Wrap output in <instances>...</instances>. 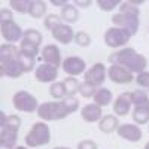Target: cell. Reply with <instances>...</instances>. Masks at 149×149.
Listing matches in <instances>:
<instances>
[{
    "instance_id": "obj_45",
    "label": "cell",
    "mask_w": 149,
    "mask_h": 149,
    "mask_svg": "<svg viewBox=\"0 0 149 149\" xmlns=\"http://www.w3.org/2000/svg\"><path fill=\"white\" fill-rule=\"evenodd\" d=\"M54 149H69V148H61V146H58V148H54Z\"/></svg>"
},
{
    "instance_id": "obj_9",
    "label": "cell",
    "mask_w": 149,
    "mask_h": 149,
    "mask_svg": "<svg viewBox=\"0 0 149 149\" xmlns=\"http://www.w3.org/2000/svg\"><path fill=\"white\" fill-rule=\"evenodd\" d=\"M106 79V67L102 63H97L94 64L88 72L85 73V82H90L94 86L102 85Z\"/></svg>"
},
{
    "instance_id": "obj_5",
    "label": "cell",
    "mask_w": 149,
    "mask_h": 149,
    "mask_svg": "<svg viewBox=\"0 0 149 149\" xmlns=\"http://www.w3.org/2000/svg\"><path fill=\"white\" fill-rule=\"evenodd\" d=\"M12 102H14V107L17 110H21V112H30V113H31V112L39 109V104H37L36 97L31 95L27 91H18V93H15Z\"/></svg>"
},
{
    "instance_id": "obj_36",
    "label": "cell",
    "mask_w": 149,
    "mask_h": 149,
    "mask_svg": "<svg viewBox=\"0 0 149 149\" xmlns=\"http://www.w3.org/2000/svg\"><path fill=\"white\" fill-rule=\"evenodd\" d=\"M61 24V17H58V15H55V14H51V15H48L46 18H45V27L46 29H49V30H54L55 27H58Z\"/></svg>"
},
{
    "instance_id": "obj_30",
    "label": "cell",
    "mask_w": 149,
    "mask_h": 149,
    "mask_svg": "<svg viewBox=\"0 0 149 149\" xmlns=\"http://www.w3.org/2000/svg\"><path fill=\"white\" fill-rule=\"evenodd\" d=\"M22 39H24V40H29V42H31V43H34V45L39 46V45L42 43V39H43V37H42V34L37 31V30H34V29H29V30L24 31Z\"/></svg>"
},
{
    "instance_id": "obj_13",
    "label": "cell",
    "mask_w": 149,
    "mask_h": 149,
    "mask_svg": "<svg viewBox=\"0 0 149 149\" xmlns=\"http://www.w3.org/2000/svg\"><path fill=\"white\" fill-rule=\"evenodd\" d=\"M57 76H58V70L55 66L43 63L36 69V79L39 82H54Z\"/></svg>"
},
{
    "instance_id": "obj_16",
    "label": "cell",
    "mask_w": 149,
    "mask_h": 149,
    "mask_svg": "<svg viewBox=\"0 0 149 149\" xmlns=\"http://www.w3.org/2000/svg\"><path fill=\"white\" fill-rule=\"evenodd\" d=\"M102 107L93 103V104H86L82 107L81 110V115H82V119L86 121V122H95L98 119H102Z\"/></svg>"
},
{
    "instance_id": "obj_17",
    "label": "cell",
    "mask_w": 149,
    "mask_h": 149,
    "mask_svg": "<svg viewBox=\"0 0 149 149\" xmlns=\"http://www.w3.org/2000/svg\"><path fill=\"white\" fill-rule=\"evenodd\" d=\"M130 107H131V100H130V94L125 93V94H121L116 97V100L113 103V112L119 116H125L128 112H130Z\"/></svg>"
},
{
    "instance_id": "obj_24",
    "label": "cell",
    "mask_w": 149,
    "mask_h": 149,
    "mask_svg": "<svg viewBox=\"0 0 149 149\" xmlns=\"http://www.w3.org/2000/svg\"><path fill=\"white\" fill-rule=\"evenodd\" d=\"M18 48L12 43H8V45H2L0 46V61H6V60H14V58H18Z\"/></svg>"
},
{
    "instance_id": "obj_41",
    "label": "cell",
    "mask_w": 149,
    "mask_h": 149,
    "mask_svg": "<svg viewBox=\"0 0 149 149\" xmlns=\"http://www.w3.org/2000/svg\"><path fill=\"white\" fill-rule=\"evenodd\" d=\"M0 21L2 22L12 21V12L8 10V9H2V12H0Z\"/></svg>"
},
{
    "instance_id": "obj_18",
    "label": "cell",
    "mask_w": 149,
    "mask_h": 149,
    "mask_svg": "<svg viewBox=\"0 0 149 149\" xmlns=\"http://www.w3.org/2000/svg\"><path fill=\"white\" fill-rule=\"evenodd\" d=\"M17 143V131H10L2 128L0 131V149H15Z\"/></svg>"
},
{
    "instance_id": "obj_26",
    "label": "cell",
    "mask_w": 149,
    "mask_h": 149,
    "mask_svg": "<svg viewBox=\"0 0 149 149\" xmlns=\"http://www.w3.org/2000/svg\"><path fill=\"white\" fill-rule=\"evenodd\" d=\"M45 12H46V3L45 2H40V0H33L29 14L33 18H42L45 15Z\"/></svg>"
},
{
    "instance_id": "obj_10",
    "label": "cell",
    "mask_w": 149,
    "mask_h": 149,
    "mask_svg": "<svg viewBox=\"0 0 149 149\" xmlns=\"http://www.w3.org/2000/svg\"><path fill=\"white\" fill-rule=\"evenodd\" d=\"M85 61L79 57H69L63 61V70L70 74V76H78V74L85 72Z\"/></svg>"
},
{
    "instance_id": "obj_11",
    "label": "cell",
    "mask_w": 149,
    "mask_h": 149,
    "mask_svg": "<svg viewBox=\"0 0 149 149\" xmlns=\"http://www.w3.org/2000/svg\"><path fill=\"white\" fill-rule=\"evenodd\" d=\"M0 72H2L3 76H8V78H19L24 73L18 58L0 61Z\"/></svg>"
},
{
    "instance_id": "obj_7",
    "label": "cell",
    "mask_w": 149,
    "mask_h": 149,
    "mask_svg": "<svg viewBox=\"0 0 149 149\" xmlns=\"http://www.w3.org/2000/svg\"><path fill=\"white\" fill-rule=\"evenodd\" d=\"M107 74L110 81L115 84H128L134 79L131 72H128L127 69H124L122 66H118V64H112L107 70Z\"/></svg>"
},
{
    "instance_id": "obj_27",
    "label": "cell",
    "mask_w": 149,
    "mask_h": 149,
    "mask_svg": "<svg viewBox=\"0 0 149 149\" xmlns=\"http://www.w3.org/2000/svg\"><path fill=\"white\" fill-rule=\"evenodd\" d=\"M133 119H134V122L140 124V125L149 122V107H134Z\"/></svg>"
},
{
    "instance_id": "obj_32",
    "label": "cell",
    "mask_w": 149,
    "mask_h": 149,
    "mask_svg": "<svg viewBox=\"0 0 149 149\" xmlns=\"http://www.w3.org/2000/svg\"><path fill=\"white\" fill-rule=\"evenodd\" d=\"M49 94H51L54 98H63L66 95V90H64V85L63 82H55L51 85L49 88Z\"/></svg>"
},
{
    "instance_id": "obj_44",
    "label": "cell",
    "mask_w": 149,
    "mask_h": 149,
    "mask_svg": "<svg viewBox=\"0 0 149 149\" xmlns=\"http://www.w3.org/2000/svg\"><path fill=\"white\" fill-rule=\"evenodd\" d=\"M15 149H27V148H24V146H17Z\"/></svg>"
},
{
    "instance_id": "obj_28",
    "label": "cell",
    "mask_w": 149,
    "mask_h": 149,
    "mask_svg": "<svg viewBox=\"0 0 149 149\" xmlns=\"http://www.w3.org/2000/svg\"><path fill=\"white\" fill-rule=\"evenodd\" d=\"M63 85H64V90H66V95L67 97H73L74 94L79 91V85L81 84L78 82L76 78H66Z\"/></svg>"
},
{
    "instance_id": "obj_39",
    "label": "cell",
    "mask_w": 149,
    "mask_h": 149,
    "mask_svg": "<svg viewBox=\"0 0 149 149\" xmlns=\"http://www.w3.org/2000/svg\"><path fill=\"white\" fill-rule=\"evenodd\" d=\"M136 82H137V85L142 86V88L149 90V72H142V73H139L137 78H136Z\"/></svg>"
},
{
    "instance_id": "obj_2",
    "label": "cell",
    "mask_w": 149,
    "mask_h": 149,
    "mask_svg": "<svg viewBox=\"0 0 149 149\" xmlns=\"http://www.w3.org/2000/svg\"><path fill=\"white\" fill-rule=\"evenodd\" d=\"M69 110L66 109L63 102H49V103H42L37 109V116L42 118L43 121H58L66 118Z\"/></svg>"
},
{
    "instance_id": "obj_40",
    "label": "cell",
    "mask_w": 149,
    "mask_h": 149,
    "mask_svg": "<svg viewBox=\"0 0 149 149\" xmlns=\"http://www.w3.org/2000/svg\"><path fill=\"white\" fill-rule=\"evenodd\" d=\"M78 149H97V143L93 140H84L78 145Z\"/></svg>"
},
{
    "instance_id": "obj_35",
    "label": "cell",
    "mask_w": 149,
    "mask_h": 149,
    "mask_svg": "<svg viewBox=\"0 0 149 149\" xmlns=\"http://www.w3.org/2000/svg\"><path fill=\"white\" fill-rule=\"evenodd\" d=\"M19 51L29 52V54H31V55L36 57L37 54H39V46L34 45V43H31V42H29V40H24V39H22L21 46H19Z\"/></svg>"
},
{
    "instance_id": "obj_46",
    "label": "cell",
    "mask_w": 149,
    "mask_h": 149,
    "mask_svg": "<svg viewBox=\"0 0 149 149\" xmlns=\"http://www.w3.org/2000/svg\"><path fill=\"white\" fill-rule=\"evenodd\" d=\"M145 149H149V142L146 143V146H145Z\"/></svg>"
},
{
    "instance_id": "obj_42",
    "label": "cell",
    "mask_w": 149,
    "mask_h": 149,
    "mask_svg": "<svg viewBox=\"0 0 149 149\" xmlns=\"http://www.w3.org/2000/svg\"><path fill=\"white\" fill-rule=\"evenodd\" d=\"M74 5H76V6H82V8H88V6L91 5V0H85V2L76 0V2H74Z\"/></svg>"
},
{
    "instance_id": "obj_15",
    "label": "cell",
    "mask_w": 149,
    "mask_h": 149,
    "mask_svg": "<svg viewBox=\"0 0 149 149\" xmlns=\"http://www.w3.org/2000/svg\"><path fill=\"white\" fill-rule=\"evenodd\" d=\"M52 37L55 40L61 42V43H70L73 39H74V33H73V29L70 26H66V24H60L58 27H55L52 30Z\"/></svg>"
},
{
    "instance_id": "obj_23",
    "label": "cell",
    "mask_w": 149,
    "mask_h": 149,
    "mask_svg": "<svg viewBox=\"0 0 149 149\" xmlns=\"http://www.w3.org/2000/svg\"><path fill=\"white\" fill-rule=\"evenodd\" d=\"M61 19H64L66 22H76L79 19V12L73 5L67 3L64 8H61Z\"/></svg>"
},
{
    "instance_id": "obj_38",
    "label": "cell",
    "mask_w": 149,
    "mask_h": 149,
    "mask_svg": "<svg viewBox=\"0 0 149 149\" xmlns=\"http://www.w3.org/2000/svg\"><path fill=\"white\" fill-rule=\"evenodd\" d=\"M63 103H64L66 109L69 110V113H73V112L78 110V107H79V102H78V98H74V97H67L66 95Z\"/></svg>"
},
{
    "instance_id": "obj_31",
    "label": "cell",
    "mask_w": 149,
    "mask_h": 149,
    "mask_svg": "<svg viewBox=\"0 0 149 149\" xmlns=\"http://www.w3.org/2000/svg\"><path fill=\"white\" fill-rule=\"evenodd\" d=\"M95 93H97V88H95L93 84H90V82H82V84L79 85V94H81L82 97H85V98L94 97Z\"/></svg>"
},
{
    "instance_id": "obj_20",
    "label": "cell",
    "mask_w": 149,
    "mask_h": 149,
    "mask_svg": "<svg viewBox=\"0 0 149 149\" xmlns=\"http://www.w3.org/2000/svg\"><path fill=\"white\" fill-rule=\"evenodd\" d=\"M0 118H2V128H6V130L18 133V130L21 127V118L18 115H9L6 118L5 113L2 112V113H0Z\"/></svg>"
},
{
    "instance_id": "obj_34",
    "label": "cell",
    "mask_w": 149,
    "mask_h": 149,
    "mask_svg": "<svg viewBox=\"0 0 149 149\" xmlns=\"http://www.w3.org/2000/svg\"><path fill=\"white\" fill-rule=\"evenodd\" d=\"M97 5H98V8H100L102 10L110 12V10H113L116 6H119L121 2L119 0H98Z\"/></svg>"
},
{
    "instance_id": "obj_3",
    "label": "cell",
    "mask_w": 149,
    "mask_h": 149,
    "mask_svg": "<svg viewBox=\"0 0 149 149\" xmlns=\"http://www.w3.org/2000/svg\"><path fill=\"white\" fill-rule=\"evenodd\" d=\"M51 142V131L45 122H36L26 136V145L30 148L43 146Z\"/></svg>"
},
{
    "instance_id": "obj_21",
    "label": "cell",
    "mask_w": 149,
    "mask_h": 149,
    "mask_svg": "<svg viewBox=\"0 0 149 149\" xmlns=\"http://www.w3.org/2000/svg\"><path fill=\"white\" fill-rule=\"evenodd\" d=\"M18 61H19V64L24 70V73H27V72H31L34 69V64H36V57L29 54V52H24V51H19L18 54Z\"/></svg>"
},
{
    "instance_id": "obj_8",
    "label": "cell",
    "mask_w": 149,
    "mask_h": 149,
    "mask_svg": "<svg viewBox=\"0 0 149 149\" xmlns=\"http://www.w3.org/2000/svg\"><path fill=\"white\" fill-rule=\"evenodd\" d=\"M2 36L6 42H18L24 36V33L17 22L6 21V22H2Z\"/></svg>"
},
{
    "instance_id": "obj_12",
    "label": "cell",
    "mask_w": 149,
    "mask_h": 149,
    "mask_svg": "<svg viewBox=\"0 0 149 149\" xmlns=\"http://www.w3.org/2000/svg\"><path fill=\"white\" fill-rule=\"evenodd\" d=\"M118 136L128 142H139L142 139V130L133 124H122L118 127Z\"/></svg>"
},
{
    "instance_id": "obj_6",
    "label": "cell",
    "mask_w": 149,
    "mask_h": 149,
    "mask_svg": "<svg viewBox=\"0 0 149 149\" xmlns=\"http://www.w3.org/2000/svg\"><path fill=\"white\" fill-rule=\"evenodd\" d=\"M112 22L115 24V26H118L119 29H125L131 33V36H134L136 33H137L139 30V17L136 15H131V14H122V12H119V14L113 15L112 17Z\"/></svg>"
},
{
    "instance_id": "obj_19",
    "label": "cell",
    "mask_w": 149,
    "mask_h": 149,
    "mask_svg": "<svg viewBox=\"0 0 149 149\" xmlns=\"http://www.w3.org/2000/svg\"><path fill=\"white\" fill-rule=\"evenodd\" d=\"M118 127H119V121L113 115H104L100 119V124H98V128L103 133H112V131L118 130Z\"/></svg>"
},
{
    "instance_id": "obj_33",
    "label": "cell",
    "mask_w": 149,
    "mask_h": 149,
    "mask_svg": "<svg viewBox=\"0 0 149 149\" xmlns=\"http://www.w3.org/2000/svg\"><path fill=\"white\" fill-rule=\"evenodd\" d=\"M119 9H121L122 14H131V15H136V17H139V14H140L139 8L134 6L131 2H122L119 5Z\"/></svg>"
},
{
    "instance_id": "obj_25",
    "label": "cell",
    "mask_w": 149,
    "mask_h": 149,
    "mask_svg": "<svg viewBox=\"0 0 149 149\" xmlns=\"http://www.w3.org/2000/svg\"><path fill=\"white\" fill-rule=\"evenodd\" d=\"M94 102H95V104H98L100 107L107 106L112 102V93H110V90H107V88L97 90V93L94 94Z\"/></svg>"
},
{
    "instance_id": "obj_1",
    "label": "cell",
    "mask_w": 149,
    "mask_h": 149,
    "mask_svg": "<svg viewBox=\"0 0 149 149\" xmlns=\"http://www.w3.org/2000/svg\"><path fill=\"white\" fill-rule=\"evenodd\" d=\"M109 61L112 64H118L122 66L124 69H127L128 72L134 73H142L145 70V67L148 66V61L143 55L137 54V51L133 48H124L121 51L112 54L109 57Z\"/></svg>"
},
{
    "instance_id": "obj_14",
    "label": "cell",
    "mask_w": 149,
    "mask_h": 149,
    "mask_svg": "<svg viewBox=\"0 0 149 149\" xmlns=\"http://www.w3.org/2000/svg\"><path fill=\"white\" fill-rule=\"evenodd\" d=\"M42 58L46 64L58 67L61 64V54H60L58 46L57 45H46L42 49Z\"/></svg>"
},
{
    "instance_id": "obj_22",
    "label": "cell",
    "mask_w": 149,
    "mask_h": 149,
    "mask_svg": "<svg viewBox=\"0 0 149 149\" xmlns=\"http://www.w3.org/2000/svg\"><path fill=\"white\" fill-rule=\"evenodd\" d=\"M130 100L136 107H149V97L142 90H136L130 93Z\"/></svg>"
},
{
    "instance_id": "obj_43",
    "label": "cell",
    "mask_w": 149,
    "mask_h": 149,
    "mask_svg": "<svg viewBox=\"0 0 149 149\" xmlns=\"http://www.w3.org/2000/svg\"><path fill=\"white\" fill-rule=\"evenodd\" d=\"M51 3H52L54 6H61V8H64V6L67 5L66 0H51Z\"/></svg>"
},
{
    "instance_id": "obj_4",
    "label": "cell",
    "mask_w": 149,
    "mask_h": 149,
    "mask_svg": "<svg viewBox=\"0 0 149 149\" xmlns=\"http://www.w3.org/2000/svg\"><path fill=\"white\" fill-rule=\"evenodd\" d=\"M130 39H131V33L125 29H119V27H112L104 34V42L110 48L124 46Z\"/></svg>"
},
{
    "instance_id": "obj_37",
    "label": "cell",
    "mask_w": 149,
    "mask_h": 149,
    "mask_svg": "<svg viewBox=\"0 0 149 149\" xmlns=\"http://www.w3.org/2000/svg\"><path fill=\"white\" fill-rule=\"evenodd\" d=\"M74 42H76V45H79V46H88L91 43V37L85 31H78L76 34H74Z\"/></svg>"
},
{
    "instance_id": "obj_29",
    "label": "cell",
    "mask_w": 149,
    "mask_h": 149,
    "mask_svg": "<svg viewBox=\"0 0 149 149\" xmlns=\"http://www.w3.org/2000/svg\"><path fill=\"white\" fill-rule=\"evenodd\" d=\"M9 5L12 6V9L19 12V14H29L31 2L30 0H10Z\"/></svg>"
}]
</instances>
